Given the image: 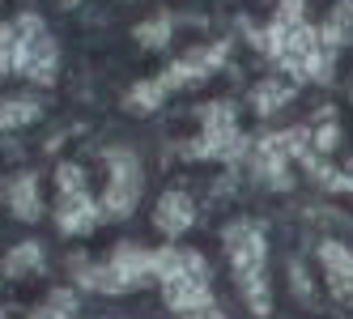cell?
<instances>
[{"mask_svg": "<svg viewBox=\"0 0 353 319\" xmlns=\"http://www.w3.org/2000/svg\"><path fill=\"white\" fill-rule=\"evenodd\" d=\"M34 119H39V103H34V98H9V103H0V132L34 124Z\"/></svg>", "mask_w": 353, "mask_h": 319, "instance_id": "16", "label": "cell"}, {"mask_svg": "<svg viewBox=\"0 0 353 319\" xmlns=\"http://www.w3.org/2000/svg\"><path fill=\"white\" fill-rule=\"evenodd\" d=\"M34 268H43V247L30 238V243H17V247L5 256L0 273H5V277H26V273H34Z\"/></svg>", "mask_w": 353, "mask_h": 319, "instance_id": "15", "label": "cell"}, {"mask_svg": "<svg viewBox=\"0 0 353 319\" xmlns=\"http://www.w3.org/2000/svg\"><path fill=\"white\" fill-rule=\"evenodd\" d=\"M0 319H5V311H0Z\"/></svg>", "mask_w": 353, "mask_h": 319, "instance_id": "21", "label": "cell"}, {"mask_svg": "<svg viewBox=\"0 0 353 319\" xmlns=\"http://www.w3.org/2000/svg\"><path fill=\"white\" fill-rule=\"evenodd\" d=\"M225 60V43H209V47H196V52H188L183 60H174L166 72H158V77H149L141 85L128 90V98H123V107L145 115V111H158L162 107V98L174 94L179 85H192V81H205L209 72Z\"/></svg>", "mask_w": 353, "mask_h": 319, "instance_id": "4", "label": "cell"}, {"mask_svg": "<svg viewBox=\"0 0 353 319\" xmlns=\"http://www.w3.org/2000/svg\"><path fill=\"white\" fill-rule=\"evenodd\" d=\"M290 277H294V289L307 298V294H311V281H307V273H302V264H290Z\"/></svg>", "mask_w": 353, "mask_h": 319, "instance_id": "19", "label": "cell"}, {"mask_svg": "<svg viewBox=\"0 0 353 319\" xmlns=\"http://www.w3.org/2000/svg\"><path fill=\"white\" fill-rule=\"evenodd\" d=\"M251 43L260 52H268L298 81H327L332 77V52L319 43V30L302 13V0H281L272 26L251 30Z\"/></svg>", "mask_w": 353, "mask_h": 319, "instance_id": "1", "label": "cell"}, {"mask_svg": "<svg viewBox=\"0 0 353 319\" xmlns=\"http://www.w3.org/2000/svg\"><path fill=\"white\" fill-rule=\"evenodd\" d=\"M319 264H323L327 289H332L341 302H353V251L345 243H319Z\"/></svg>", "mask_w": 353, "mask_h": 319, "instance_id": "11", "label": "cell"}, {"mask_svg": "<svg viewBox=\"0 0 353 319\" xmlns=\"http://www.w3.org/2000/svg\"><path fill=\"white\" fill-rule=\"evenodd\" d=\"M107 158V192H103V217H115V222H123V217H132L137 200H141V162L132 150H123V145H115V150L103 154Z\"/></svg>", "mask_w": 353, "mask_h": 319, "instance_id": "8", "label": "cell"}, {"mask_svg": "<svg viewBox=\"0 0 353 319\" xmlns=\"http://www.w3.org/2000/svg\"><path fill=\"white\" fill-rule=\"evenodd\" d=\"M158 285L166 307L179 319H225L213 289H209V264L192 247H158Z\"/></svg>", "mask_w": 353, "mask_h": 319, "instance_id": "2", "label": "cell"}, {"mask_svg": "<svg viewBox=\"0 0 353 319\" xmlns=\"http://www.w3.org/2000/svg\"><path fill=\"white\" fill-rule=\"evenodd\" d=\"M170 30H174V17L170 13H158L154 21H141V26H137V43L141 47H166Z\"/></svg>", "mask_w": 353, "mask_h": 319, "instance_id": "17", "label": "cell"}, {"mask_svg": "<svg viewBox=\"0 0 353 319\" xmlns=\"http://www.w3.org/2000/svg\"><path fill=\"white\" fill-rule=\"evenodd\" d=\"M17 47H13V72H21V77L30 81H52L56 77V64H60V52H56V39L52 30L43 26V17L34 13H21L17 21Z\"/></svg>", "mask_w": 353, "mask_h": 319, "instance_id": "6", "label": "cell"}, {"mask_svg": "<svg viewBox=\"0 0 353 319\" xmlns=\"http://www.w3.org/2000/svg\"><path fill=\"white\" fill-rule=\"evenodd\" d=\"M56 187H60V200H56V226L64 234H90L98 222H103V205L90 196L85 175L77 162H60L56 170Z\"/></svg>", "mask_w": 353, "mask_h": 319, "instance_id": "5", "label": "cell"}, {"mask_svg": "<svg viewBox=\"0 0 353 319\" xmlns=\"http://www.w3.org/2000/svg\"><path fill=\"white\" fill-rule=\"evenodd\" d=\"M221 243H225V260L234 268V281H239V294L247 311L256 319H268L272 311V289H268V243H264V230L256 222H230L221 230Z\"/></svg>", "mask_w": 353, "mask_h": 319, "instance_id": "3", "label": "cell"}, {"mask_svg": "<svg viewBox=\"0 0 353 319\" xmlns=\"http://www.w3.org/2000/svg\"><path fill=\"white\" fill-rule=\"evenodd\" d=\"M188 158H225V162H239L247 154V141L239 132V119L230 103H209L200 111V136L183 150Z\"/></svg>", "mask_w": 353, "mask_h": 319, "instance_id": "7", "label": "cell"}, {"mask_svg": "<svg viewBox=\"0 0 353 319\" xmlns=\"http://www.w3.org/2000/svg\"><path fill=\"white\" fill-rule=\"evenodd\" d=\"M192 222H196V205H192V196H188L183 187H170V192L158 196V209H154V226H158V234L179 238Z\"/></svg>", "mask_w": 353, "mask_h": 319, "instance_id": "10", "label": "cell"}, {"mask_svg": "<svg viewBox=\"0 0 353 319\" xmlns=\"http://www.w3.org/2000/svg\"><path fill=\"white\" fill-rule=\"evenodd\" d=\"M13 47H17V26L5 21V26H0V77L13 68Z\"/></svg>", "mask_w": 353, "mask_h": 319, "instance_id": "18", "label": "cell"}, {"mask_svg": "<svg viewBox=\"0 0 353 319\" xmlns=\"http://www.w3.org/2000/svg\"><path fill=\"white\" fill-rule=\"evenodd\" d=\"M247 154H251V170H256L268 187H290V154L281 145V132L260 136Z\"/></svg>", "mask_w": 353, "mask_h": 319, "instance_id": "9", "label": "cell"}, {"mask_svg": "<svg viewBox=\"0 0 353 319\" xmlns=\"http://www.w3.org/2000/svg\"><path fill=\"white\" fill-rule=\"evenodd\" d=\"M60 5H64V9H72V5H81V0H60Z\"/></svg>", "mask_w": 353, "mask_h": 319, "instance_id": "20", "label": "cell"}, {"mask_svg": "<svg viewBox=\"0 0 353 319\" xmlns=\"http://www.w3.org/2000/svg\"><path fill=\"white\" fill-rule=\"evenodd\" d=\"M290 98H294V85L285 77H268V81H260L256 90H251V103H256L260 115H272L276 107H285Z\"/></svg>", "mask_w": 353, "mask_h": 319, "instance_id": "14", "label": "cell"}, {"mask_svg": "<svg viewBox=\"0 0 353 319\" xmlns=\"http://www.w3.org/2000/svg\"><path fill=\"white\" fill-rule=\"evenodd\" d=\"M5 200H9L13 217H21V222H39L43 205H39V175L34 170H21V175L5 187Z\"/></svg>", "mask_w": 353, "mask_h": 319, "instance_id": "12", "label": "cell"}, {"mask_svg": "<svg viewBox=\"0 0 353 319\" xmlns=\"http://www.w3.org/2000/svg\"><path fill=\"white\" fill-rule=\"evenodd\" d=\"M349 39H353V0H336V9L327 13V21L319 26V43L327 52H336Z\"/></svg>", "mask_w": 353, "mask_h": 319, "instance_id": "13", "label": "cell"}]
</instances>
